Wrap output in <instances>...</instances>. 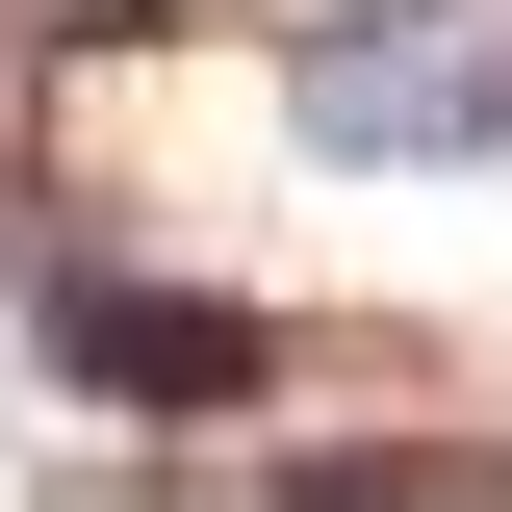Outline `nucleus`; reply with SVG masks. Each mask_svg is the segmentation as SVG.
<instances>
[{
    "label": "nucleus",
    "instance_id": "obj_2",
    "mask_svg": "<svg viewBox=\"0 0 512 512\" xmlns=\"http://www.w3.org/2000/svg\"><path fill=\"white\" fill-rule=\"evenodd\" d=\"M52 359L128 384V410H256V308H180V282H77L52 256Z\"/></svg>",
    "mask_w": 512,
    "mask_h": 512
},
{
    "label": "nucleus",
    "instance_id": "obj_1",
    "mask_svg": "<svg viewBox=\"0 0 512 512\" xmlns=\"http://www.w3.org/2000/svg\"><path fill=\"white\" fill-rule=\"evenodd\" d=\"M282 128H308V154H384V180H436V154H512V26H436V0L282 26Z\"/></svg>",
    "mask_w": 512,
    "mask_h": 512
}]
</instances>
